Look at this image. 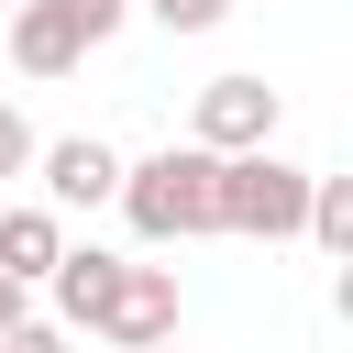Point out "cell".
Instances as JSON below:
<instances>
[{"label":"cell","mask_w":353,"mask_h":353,"mask_svg":"<svg viewBox=\"0 0 353 353\" xmlns=\"http://www.w3.org/2000/svg\"><path fill=\"white\" fill-rule=\"evenodd\" d=\"M143 11H154V22H165V33H210V22H221V11H232V0H143Z\"/></svg>","instance_id":"7c38bea8"},{"label":"cell","mask_w":353,"mask_h":353,"mask_svg":"<svg viewBox=\"0 0 353 353\" xmlns=\"http://www.w3.org/2000/svg\"><path fill=\"white\" fill-rule=\"evenodd\" d=\"M298 221H309V165H287L276 143L221 165V232H243V243H287Z\"/></svg>","instance_id":"7a4b0ae2"},{"label":"cell","mask_w":353,"mask_h":353,"mask_svg":"<svg viewBox=\"0 0 353 353\" xmlns=\"http://www.w3.org/2000/svg\"><path fill=\"white\" fill-rule=\"evenodd\" d=\"M0 353H66V331L55 320H22V331H0Z\"/></svg>","instance_id":"4fadbf2b"},{"label":"cell","mask_w":353,"mask_h":353,"mask_svg":"<svg viewBox=\"0 0 353 353\" xmlns=\"http://www.w3.org/2000/svg\"><path fill=\"white\" fill-rule=\"evenodd\" d=\"M0 44H11V66H22V77H77V66H88V44H77V22H66L55 0H11Z\"/></svg>","instance_id":"8992f818"},{"label":"cell","mask_w":353,"mask_h":353,"mask_svg":"<svg viewBox=\"0 0 353 353\" xmlns=\"http://www.w3.org/2000/svg\"><path fill=\"white\" fill-rule=\"evenodd\" d=\"M154 353H176V342H154Z\"/></svg>","instance_id":"2e32d148"},{"label":"cell","mask_w":353,"mask_h":353,"mask_svg":"<svg viewBox=\"0 0 353 353\" xmlns=\"http://www.w3.org/2000/svg\"><path fill=\"white\" fill-rule=\"evenodd\" d=\"M0 22H11V0H0Z\"/></svg>","instance_id":"9a60e30c"},{"label":"cell","mask_w":353,"mask_h":353,"mask_svg":"<svg viewBox=\"0 0 353 353\" xmlns=\"http://www.w3.org/2000/svg\"><path fill=\"white\" fill-rule=\"evenodd\" d=\"M22 320H33V287H11V276H0V331H22Z\"/></svg>","instance_id":"5bb4252c"},{"label":"cell","mask_w":353,"mask_h":353,"mask_svg":"<svg viewBox=\"0 0 353 353\" xmlns=\"http://www.w3.org/2000/svg\"><path fill=\"white\" fill-rule=\"evenodd\" d=\"M276 110H287V99H276L265 77H210V88H199V110H188V143H199L210 165L265 154V143H276Z\"/></svg>","instance_id":"3957f363"},{"label":"cell","mask_w":353,"mask_h":353,"mask_svg":"<svg viewBox=\"0 0 353 353\" xmlns=\"http://www.w3.org/2000/svg\"><path fill=\"white\" fill-rule=\"evenodd\" d=\"M55 11H66V22H77V44H110V33H121V11H132V0H55Z\"/></svg>","instance_id":"30bf717a"},{"label":"cell","mask_w":353,"mask_h":353,"mask_svg":"<svg viewBox=\"0 0 353 353\" xmlns=\"http://www.w3.org/2000/svg\"><path fill=\"white\" fill-rule=\"evenodd\" d=\"M55 254H66V221L55 210H0V276L11 287H44Z\"/></svg>","instance_id":"ba28073f"},{"label":"cell","mask_w":353,"mask_h":353,"mask_svg":"<svg viewBox=\"0 0 353 353\" xmlns=\"http://www.w3.org/2000/svg\"><path fill=\"white\" fill-rule=\"evenodd\" d=\"M33 176H44V210H99V199H121V154H110L99 132L33 143Z\"/></svg>","instance_id":"5b68a950"},{"label":"cell","mask_w":353,"mask_h":353,"mask_svg":"<svg viewBox=\"0 0 353 353\" xmlns=\"http://www.w3.org/2000/svg\"><path fill=\"white\" fill-rule=\"evenodd\" d=\"M99 342H121V353L176 342V265H121V287L99 309Z\"/></svg>","instance_id":"277c9868"},{"label":"cell","mask_w":353,"mask_h":353,"mask_svg":"<svg viewBox=\"0 0 353 353\" xmlns=\"http://www.w3.org/2000/svg\"><path fill=\"white\" fill-rule=\"evenodd\" d=\"M0 176H33V121L0 99Z\"/></svg>","instance_id":"8fae6325"},{"label":"cell","mask_w":353,"mask_h":353,"mask_svg":"<svg viewBox=\"0 0 353 353\" xmlns=\"http://www.w3.org/2000/svg\"><path fill=\"white\" fill-rule=\"evenodd\" d=\"M320 254H353V176H309V221H298Z\"/></svg>","instance_id":"9c48e42d"},{"label":"cell","mask_w":353,"mask_h":353,"mask_svg":"<svg viewBox=\"0 0 353 353\" xmlns=\"http://www.w3.org/2000/svg\"><path fill=\"white\" fill-rule=\"evenodd\" d=\"M121 221H132L143 243H199V232H221V165H210L199 143H165V154L121 165Z\"/></svg>","instance_id":"6da1fadb"},{"label":"cell","mask_w":353,"mask_h":353,"mask_svg":"<svg viewBox=\"0 0 353 353\" xmlns=\"http://www.w3.org/2000/svg\"><path fill=\"white\" fill-rule=\"evenodd\" d=\"M110 287H121V254H99V243H66V254H55V276H44V298H55V331H99Z\"/></svg>","instance_id":"52a82bcc"}]
</instances>
